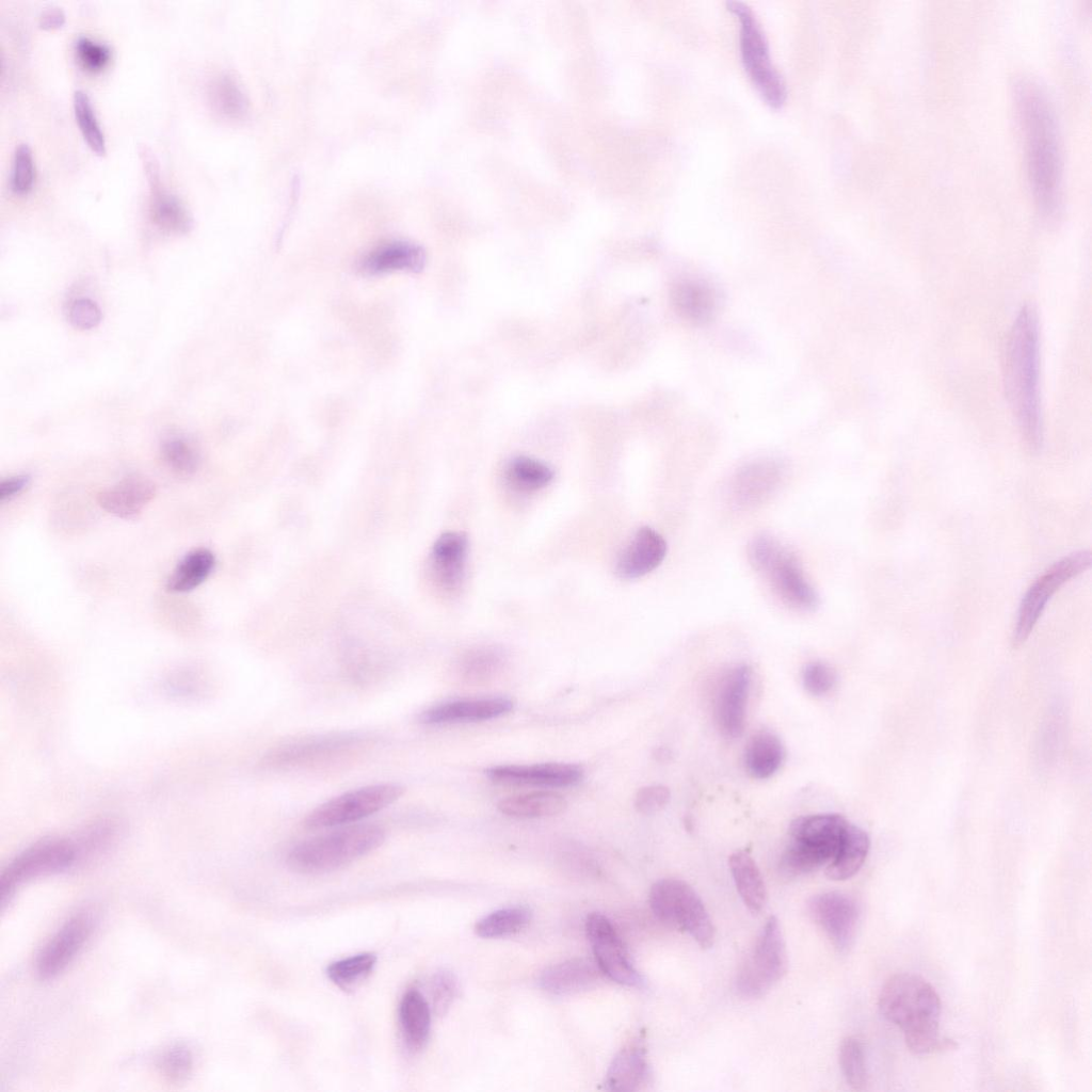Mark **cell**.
Segmentation results:
<instances>
[{"label": "cell", "instance_id": "obj_1", "mask_svg": "<svg viewBox=\"0 0 1092 1092\" xmlns=\"http://www.w3.org/2000/svg\"><path fill=\"white\" fill-rule=\"evenodd\" d=\"M1031 194L1039 212L1054 219L1061 205L1062 161L1055 116L1042 89L1023 78L1014 85Z\"/></svg>", "mask_w": 1092, "mask_h": 1092}, {"label": "cell", "instance_id": "obj_2", "mask_svg": "<svg viewBox=\"0 0 1092 1092\" xmlns=\"http://www.w3.org/2000/svg\"><path fill=\"white\" fill-rule=\"evenodd\" d=\"M1005 389L1018 431L1030 452L1039 451L1043 428L1040 398V331L1033 305H1024L1008 336Z\"/></svg>", "mask_w": 1092, "mask_h": 1092}, {"label": "cell", "instance_id": "obj_3", "mask_svg": "<svg viewBox=\"0 0 1092 1092\" xmlns=\"http://www.w3.org/2000/svg\"><path fill=\"white\" fill-rule=\"evenodd\" d=\"M878 1006L881 1014L903 1033L915 1054L951 1049L956 1044L940 1035L942 1002L935 989L913 974H898L882 986Z\"/></svg>", "mask_w": 1092, "mask_h": 1092}, {"label": "cell", "instance_id": "obj_4", "mask_svg": "<svg viewBox=\"0 0 1092 1092\" xmlns=\"http://www.w3.org/2000/svg\"><path fill=\"white\" fill-rule=\"evenodd\" d=\"M385 836L378 824L348 825L294 846L287 864L305 874L331 872L376 850Z\"/></svg>", "mask_w": 1092, "mask_h": 1092}, {"label": "cell", "instance_id": "obj_5", "mask_svg": "<svg viewBox=\"0 0 1092 1092\" xmlns=\"http://www.w3.org/2000/svg\"><path fill=\"white\" fill-rule=\"evenodd\" d=\"M754 568L770 582L781 600L799 611H813L819 596L805 577L797 557L771 535L760 534L749 545Z\"/></svg>", "mask_w": 1092, "mask_h": 1092}, {"label": "cell", "instance_id": "obj_6", "mask_svg": "<svg viewBox=\"0 0 1092 1092\" xmlns=\"http://www.w3.org/2000/svg\"><path fill=\"white\" fill-rule=\"evenodd\" d=\"M649 905L655 916L669 927L689 933L702 947L709 948L714 927L696 892L685 881L662 879L649 892Z\"/></svg>", "mask_w": 1092, "mask_h": 1092}, {"label": "cell", "instance_id": "obj_7", "mask_svg": "<svg viewBox=\"0 0 1092 1092\" xmlns=\"http://www.w3.org/2000/svg\"><path fill=\"white\" fill-rule=\"evenodd\" d=\"M726 5L740 22L741 62L749 78L770 107H782L787 97L786 85L772 63L768 41L758 20L743 2L727 1Z\"/></svg>", "mask_w": 1092, "mask_h": 1092}, {"label": "cell", "instance_id": "obj_8", "mask_svg": "<svg viewBox=\"0 0 1092 1092\" xmlns=\"http://www.w3.org/2000/svg\"><path fill=\"white\" fill-rule=\"evenodd\" d=\"M787 952L778 920L770 916L737 975L738 992L749 998L762 996L787 971Z\"/></svg>", "mask_w": 1092, "mask_h": 1092}, {"label": "cell", "instance_id": "obj_9", "mask_svg": "<svg viewBox=\"0 0 1092 1092\" xmlns=\"http://www.w3.org/2000/svg\"><path fill=\"white\" fill-rule=\"evenodd\" d=\"M404 793L396 783L365 786L337 796L311 810L304 820L309 830H321L357 822L389 806Z\"/></svg>", "mask_w": 1092, "mask_h": 1092}, {"label": "cell", "instance_id": "obj_10", "mask_svg": "<svg viewBox=\"0 0 1092 1092\" xmlns=\"http://www.w3.org/2000/svg\"><path fill=\"white\" fill-rule=\"evenodd\" d=\"M1090 565L1091 553L1077 551L1054 563L1031 584L1019 605L1012 635L1013 647L1021 646L1028 639L1051 596Z\"/></svg>", "mask_w": 1092, "mask_h": 1092}, {"label": "cell", "instance_id": "obj_11", "mask_svg": "<svg viewBox=\"0 0 1092 1092\" xmlns=\"http://www.w3.org/2000/svg\"><path fill=\"white\" fill-rule=\"evenodd\" d=\"M75 857V846L63 839L45 840L20 853L1 874L2 908L10 902L18 884L41 876L60 872L68 868Z\"/></svg>", "mask_w": 1092, "mask_h": 1092}, {"label": "cell", "instance_id": "obj_12", "mask_svg": "<svg viewBox=\"0 0 1092 1092\" xmlns=\"http://www.w3.org/2000/svg\"><path fill=\"white\" fill-rule=\"evenodd\" d=\"M585 932L600 971L624 985L639 986L642 978L629 960L625 946L611 921L600 913H592Z\"/></svg>", "mask_w": 1092, "mask_h": 1092}, {"label": "cell", "instance_id": "obj_13", "mask_svg": "<svg viewBox=\"0 0 1092 1092\" xmlns=\"http://www.w3.org/2000/svg\"><path fill=\"white\" fill-rule=\"evenodd\" d=\"M140 156L149 186L150 221L166 234L189 232L193 226L192 216L181 200L163 186L155 155L148 147L142 146Z\"/></svg>", "mask_w": 1092, "mask_h": 1092}, {"label": "cell", "instance_id": "obj_14", "mask_svg": "<svg viewBox=\"0 0 1092 1092\" xmlns=\"http://www.w3.org/2000/svg\"><path fill=\"white\" fill-rule=\"evenodd\" d=\"M808 911L835 948L844 951L851 946L858 922V908L851 897L839 892L822 893L809 900Z\"/></svg>", "mask_w": 1092, "mask_h": 1092}, {"label": "cell", "instance_id": "obj_15", "mask_svg": "<svg viewBox=\"0 0 1092 1092\" xmlns=\"http://www.w3.org/2000/svg\"><path fill=\"white\" fill-rule=\"evenodd\" d=\"M92 932L87 914L69 918L46 943L36 959V971L42 979L62 973L82 949Z\"/></svg>", "mask_w": 1092, "mask_h": 1092}, {"label": "cell", "instance_id": "obj_16", "mask_svg": "<svg viewBox=\"0 0 1092 1092\" xmlns=\"http://www.w3.org/2000/svg\"><path fill=\"white\" fill-rule=\"evenodd\" d=\"M752 670L742 664L724 676L716 703L717 723L726 737H739L744 728L746 705L751 689Z\"/></svg>", "mask_w": 1092, "mask_h": 1092}, {"label": "cell", "instance_id": "obj_17", "mask_svg": "<svg viewBox=\"0 0 1092 1092\" xmlns=\"http://www.w3.org/2000/svg\"><path fill=\"white\" fill-rule=\"evenodd\" d=\"M785 477L784 465L774 459L752 461L736 472L732 481V496L741 508H751L769 498Z\"/></svg>", "mask_w": 1092, "mask_h": 1092}, {"label": "cell", "instance_id": "obj_18", "mask_svg": "<svg viewBox=\"0 0 1092 1092\" xmlns=\"http://www.w3.org/2000/svg\"><path fill=\"white\" fill-rule=\"evenodd\" d=\"M495 783L565 787L579 783L583 770L572 764L548 762L531 766H496L485 770Z\"/></svg>", "mask_w": 1092, "mask_h": 1092}, {"label": "cell", "instance_id": "obj_19", "mask_svg": "<svg viewBox=\"0 0 1092 1092\" xmlns=\"http://www.w3.org/2000/svg\"><path fill=\"white\" fill-rule=\"evenodd\" d=\"M513 702L507 697L459 700L434 705L420 714L428 725L491 720L508 713Z\"/></svg>", "mask_w": 1092, "mask_h": 1092}, {"label": "cell", "instance_id": "obj_20", "mask_svg": "<svg viewBox=\"0 0 1092 1092\" xmlns=\"http://www.w3.org/2000/svg\"><path fill=\"white\" fill-rule=\"evenodd\" d=\"M667 553L664 539L649 527L640 528L620 555L615 572L622 579H637L655 568Z\"/></svg>", "mask_w": 1092, "mask_h": 1092}, {"label": "cell", "instance_id": "obj_21", "mask_svg": "<svg viewBox=\"0 0 1092 1092\" xmlns=\"http://www.w3.org/2000/svg\"><path fill=\"white\" fill-rule=\"evenodd\" d=\"M468 552V539L462 532L443 533L431 552L432 571L440 588L454 592L461 588Z\"/></svg>", "mask_w": 1092, "mask_h": 1092}, {"label": "cell", "instance_id": "obj_22", "mask_svg": "<svg viewBox=\"0 0 1092 1092\" xmlns=\"http://www.w3.org/2000/svg\"><path fill=\"white\" fill-rule=\"evenodd\" d=\"M156 485L142 476H129L101 491L97 496L99 505L119 518L135 517L152 500Z\"/></svg>", "mask_w": 1092, "mask_h": 1092}, {"label": "cell", "instance_id": "obj_23", "mask_svg": "<svg viewBox=\"0 0 1092 1092\" xmlns=\"http://www.w3.org/2000/svg\"><path fill=\"white\" fill-rule=\"evenodd\" d=\"M360 739L355 736L336 735L296 741L280 746L266 757V765L289 767L314 762L356 745Z\"/></svg>", "mask_w": 1092, "mask_h": 1092}, {"label": "cell", "instance_id": "obj_24", "mask_svg": "<svg viewBox=\"0 0 1092 1092\" xmlns=\"http://www.w3.org/2000/svg\"><path fill=\"white\" fill-rule=\"evenodd\" d=\"M671 301L675 311L694 324L710 321L718 306L713 288L706 282L692 278L679 280L673 286Z\"/></svg>", "mask_w": 1092, "mask_h": 1092}, {"label": "cell", "instance_id": "obj_25", "mask_svg": "<svg viewBox=\"0 0 1092 1092\" xmlns=\"http://www.w3.org/2000/svg\"><path fill=\"white\" fill-rule=\"evenodd\" d=\"M646 1050L641 1042L626 1045L613 1059L605 1079V1087L612 1091H638L649 1079Z\"/></svg>", "mask_w": 1092, "mask_h": 1092}, {"label": "cell", "instance_id": "obj_26", "mask_svg": "<svg viewBox=\"0 0 1092 1092\" xmlns=\"http://www.w3.org/2000/svg\"><path fill=\"white\" fill-rule=\"evenodd\" d=\"M596 962L572 959L546 968L540 978L542 987L552 994H573L593 986L600 977Z\"/></svg>", "mask_w": 1092, "mask_h": 1092}, {"label": "cell", "instance_id": "obj_27", "mask_svg": "<svg viewBox=\"0 0 1092 1092\" xmlns=\"http://www.w3.org/2000/svg\"><path fill=\"white\" fill-rule=\"evenodd\" d=\"M425 260L423 250L414 243L395 241L383 244L366 255L359 270L369 275L383 274L397 270L418 271Z\"/></svg>", "mask_w": 1092, "mask_h": 1092}, {"label": "cell", "instance_id": "obj_28", "mask_svg": "<svg viewBox=\"0 0 1092 1092\" xmlns=\"http://www.w3.org/2000/svg\"><path fill=\"white\" fill-rule=\"evenodd\" d=\"M399 1024L405 1046L418 1051L425 1045L431 1028V1007L417 990H408L399 1006Z\"/></svg>", "mask_w": 1092, "mask_h": 1092}, {"label": "cell", "instance_id": "obj_29", "mask_svg": "<svg viewBox=\"0 0 1092 1092\" xmlns=\"http://www.w3.org/2000/svg\"><path fill=\"white\" fill-rule=\"evenodd\" d=\"M869 847L870 840L867 833L849 822L834 857L826 866L828 878L842 881L853 877L865 863Z\"/></svg>", "mask_w": 1092, "mask_h": 1092}, {"label": "cell", "instance_id": "obj_30", "mask_svg": "<svg viewBox=\"0 0 1092 1092\" xmlns=\"http://www.w3.org/2000/svg\"><path fill=\"white\" fill-rule=\"evenodd\" d=\"M784 758L785 748L781 739L767 730L751 736L743 752L748 773L758 780L773 775L782 766Z\"/></svg>", "mask_w": 1092, "mask_h": 1092}, {"label": "cell", "instance_id": "obj_31", "mask_svg": "<svg viewBox=\"0 0 1092 1092\" xmlns=\"http://www.w3.org/2000/svg\"><path fill=\"white\" fill-rule=\"evenodd\" d=\"M849 821L839 814L801 816L789 825L790 838L830 847L837 851Z\"/></svg>", "mask_w": 1092, "mask_h": 1092}, {"label": "cell", "instance_id": "obj_32", "mask_svg": "<svg viewBox=\"0 0 1092 1092\" xmlns=\"http://www.w3.org/2000/svg\"><path fill=\"white\" fill-rule=\"evenodd\" d=\"M729 869L743 903L752 913L760 912L767 902L762 876L751 855L736 851L728 858Z\"/></svg>", "mask_w": 1092, "mask_h": 1092}, {"label": "cell", "instance_id": "obj_33", "mask_svg": "<svg viewBox=\"0 0 1092 1092\" xmlns=\"http://www.w3.org/2000/svg\"><path fill=\"white\" fill-rule=\"evenodd\" d=\"M215 557L207 548L188 552L176 565L166 581V589L174 593H187L200 585L212 573Z\"/></svg>", "mask_w": 1092, "mask_h": 1092}, {"label": "cell", "instance_id": "obj_34", "mask_svg": "<svg viewBox=\"0 0 1092 1092\" xmlns=\"http://www.w3.org/2000/svg\"><path fill=\"white\" fill-rule=\"evenodd\" d=\"M567 802L561 794L552 791H536L501 800L497 807L508 816L539 818L561 814Z\"/></svg>", "mask_w": 1092, "mask_h": 1092}, {"label": "cell", "instance_id": "obj_35", "mask_svg": "<svg viewBox=\"0 0 1092 1092\" xmlns=\"http://www.w3.org/2000/svg\"><path fill=\"white\" fill-rule=\"evenodd\" d=\"M208 95L213 110L224 117L238 119L247 110V100L243 91L229 75L216 76L209 84Z\"/></svg>", "mask_w": 1092, "mask_h": 1092}, {"label": "cell", "instance_id": "obj_36", "mask_svg": "<svg viewBox=\"0 0 1092 1092\" xmlns=\"http://www.w3.org/2000/svg\"><path fill=\"white\" fill-rule=\"evenodd\" d=\"M509 482L518 491L534 492L547 486L553 479L552 469L530 456H516L507 467Z\"/></svg>", "mask_w": 1092, "mask_h": 1092}, {"label": "cell", "instance_id": "obj_37", "mask_svg": "<svg viewBox=\"0 0 1092 1092\" xmlns=\"http://www.w3.org/2000/svg\"><path fill=\"white\" fill-rule=\"evenodd\" d=\"M504 656L494 646H481L469 651L460 663L462 678L470 684H480L496 676L502 669Z\"/></svg>", "mask_w": 1092, "mask_h": 1092}, {"label": "cell", "instance_id": "obj_38", "mask_svg": "<svg viewBox=\"0 0 1092 1092\" xmlns=\"http://www.w3.org/2000/svg\"><path fill=\"white\" fill-rule=\"evenodd\" d=\"M531 913L527 908L513 906L497 910L476 925V933L484 938L504 937L519 932L530 921Z\"/></svg>", "mask_w": 1092, "mask_h": 1092}, {"label": "cell", "instance_id": "obj_39", "mask_svg": "<svg viewBox=\"0 0 1092 1092\" xmlns=\"http://www.w3.org/2000/svg\"><path fill=\"white\" fill-rule=\"evenodd\" d=\"M73 106L75 118L84 142L95 155L105 156L107 152L106 138L87 94L77 90L74 93Z\"/></svg>", "mask_w": 1092, "mask_h": 1092}, {"label": "cell", "instance_id": "obj_40", "mask_svg": "<svg viewBox=\"0 0 1092 1092\" xmlns=\"http://www.w3.org/2000/svg\"><path fill=\"white\" fill-rule=\"evenodd\" d=\"M375 963L374 953L363 952L333 962L327 966L326 975L334 984L346 991L366 979Z\"/></svg>", "mask_w": 1092, "mask_h": 1092}, {"label": "cell", "instance_id": "obj_41", "mask_svg": "<svg viewBox=\"0 0 1092 1092\" xmlns=\"http://www.w3.org/2000/svg\"><path fill=\"white\" fill-rule=\"evenodd\" d=\"M839 1065L847 1083L854 1090H864L867 1085V1069L863 1044L854 1037H847L839 1047Z\"/></svg>", "mask_w": 1092, "mask_h": 1092}, {"label": "cell", "instance_id": "obj_42", "mask_svg": "<svg viewBox=\"0 0 1092 1092\" xmlns=\"http://www.w3.org/2000/svg\"><path fill=\"white\" fill-rule=\"evenodd\" d=\"M161 454L165 464L177 475L190 476L199 465V455L192 444L180 437H172L163 441Z\"/></svg>", "mask_w": 1092, "mask_h": 1092}, {"label": "cell", "instance_id": "obj_43", "mask_svg": "<svg viewBox=\"0 0 1092 1092\" xmlns=\"http://www.w3.org/2000/svg\"><path fill=\"white\" fill-rule=\"evenodd\" d=\"M36 171L32 150L28 144H19L14 151L10 187L17 195H27L35 183Z\"/></svg>", "mask_w": 1092, "mask_h": 1092}, {"label": "cell", "instance_id": "obj_44", "mask_svg": "<svg viewBox=\"0 0 1092 1092\" xmlns=\"http://www.w3.org/2000/svg\"><path fill=\"white\" fill-rule=\"evenodd\" d=\"M75 54L82 68L90 73H99L109 65L112 51L101 42L80 36L75 43Z\"/></svg>", "mask_w": 1092, "mask_h": 1092}, {"label": "cell", "instance_id": "obj_45", "mask_svg": "<svg viewBox=\"0 0 1092 1092\" xmlns=\"http://www.w3.org/2000/svg\"><path fill=\"white\" fill-rule=\"evenodd\" d=\"M193 1057L189 1048L176 1045L166 1049L159 1058L158 1067L172 1081L184 1079L192 1070Z\"/></svg>", "mask_w": 1092, "mask_h": 1092}, {"label": "cell", "instance_id": "obj_46", "mask_svg": "<svg viewBox=\"0 0 1092 1092\" xmlns=\"http://www.w3.org/2000/svg\"><path fill=\"white\" fill-rule=\"evenodd\" d=\"M837 676L835 671L825 662H808L802 671V682L805 690L815 696L829 693L835 686Z\"/></svg>", "mask_w": 1092, "mask_h": 1092}, {"label": "cell", "instance_id": "obj_47", "mask_svg": "<svg viewBox=\"0 0 1092 1092\" xmlns=\"http://www.w3.org/2000/svg\"><path fill=\"white\" fill-rule=\"evenodd\" d=\"M457 992V982L454 976L446 970L436 973L430 981L431 1009L437 1014H443L452 1003Z\"/></svg>", "mask_w": 1092, "mask_h": 1092}, {"label": "cell", "instance_id": "obj_48", "mask_svg": "<svg viewBox=\"0 0 1092 1092\" xmlns=\"http://www.w3.org/2000/svg\"><path fill=\"white\" fill-rule=\"evenodd\" d=\"M671 792L664 785H649L642 787L636 794L635 807L645 815L661 810L670 801Z\"/></svg>", "mask_w": 1092, "mask_h": 1092}, {"label": "cell", "instance_id": "obj_49", "mask_svg": "<svg viewBox=\"0 0 1092 1092\" xmlns=\"http://www.w3.org/2000/svg\"><path fill=\"white\" fill-rule=\"evenodd\" d=\"M68 319L76 328L91 330L101 321V311L92 300L78 299L69 308Z\"/></svg>", "mask_w": 1092, "mask_h": 1092}, {"label": "cell", "instance_id": "obj_50", "mask_svg": "<svg viewBox=\"0 0 1092 1092\" xmlns=\"http://www.w3.org/2000/svg\"><path fill=\"white\" fill-rule=\"evenodd\" d=\"M30 482L27 475L12 476L3 479L0 483V501L5 502L20 494Z\"/></svg>", "mask_w": 1092, "mask_h": 1092}, {"label": "cell", "instance_id": "obj_51", "mask_svg": "<svg viewBox=\"0 0 1092 1092\" xmlns=\"http://www.w3.org/2000/svg\"><path fill=\"white\" fill-rule=\"evenodd\" d=\"M66 17L62 9L50 6L45 9L38 17V26L44 30H54L65 23Z\"/></svg>", "mask_w": 1092, "mask_h": 1092}, {"label": "cell", "instance_id": "obj_52", "mask_svg": "<svg viewBox=\"0 0 1092 1092\" xmlns=\"http://www.w3.org/2000/svg\"><path fill=\"white\" fill-rule=\"evenodd\" d=\"M654 756L658 761H667L671 757V752L665 748H658L655 750Z\"/></svg>", "mask_w": 1092, "mask_h": 1092}]
</instances>
